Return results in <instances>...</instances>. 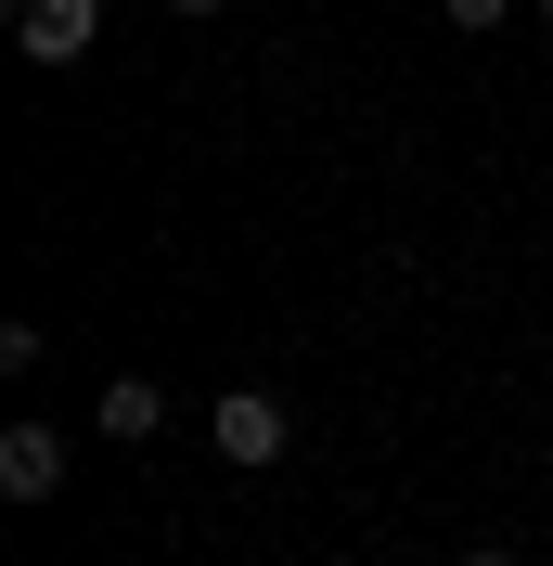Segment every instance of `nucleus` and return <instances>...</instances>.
<instances>
[{
  "label": "nucleus",
  "mask_w": 553,
  "mask_h": 566,
  "mask_svg": "<svg viewBox=\"0 0 553 566\" xmlns=\"http://www.w3.org/2000/svg\"><path fill=\"white\" fill-rule=\"evenodd\" d=\"M0 13H13V52L27 65H77L104 39V0H0Z\"/></svg>",
  "instance_id": "1"
},
{
  "label": "nucleus",
  "mask_w": 553,
  "mask_h": 566,
  "mask_svg": "<svg viewBox=\"0 0 553 566\" xmlns=\"http://www.w3.org/2000/svg\"><path fill=\"white\" fill-rule=\"evenodd\" d=\"M207 451H219V463H244V476H271V463H283V399L232 387V399L207 412Z\"/></svg>",
  "instance_id": "2"
},
{
  "label": "nucleus",
  "mask_w": 553,
  "mask_h": 566,
  "mask_svg": "<svg viewBox=\"0 0 553 566\" xmlns=\"http://www.w3.org/2000/svg\"><path fill=\"white\" fill-rule=\"evenodd\" d=\"M0 490H13V502L65 490V424H0Z\"/></svg>",
  "instance_id": "3"
},
{
  "label": "nucleus",
  "mask_w": 553,
  "mask_h": 566,
  "mask_svg": "<svg viewBox=\"0 0 553 566\" xmlns=\"http://www.w3.org/2000/svg\"><path fill=\"white\" fill-rule=\"evenodd\" d=\"M155 424H168V399L142 387V374H116L104 387V438H155Z\"/></svg>",
  "instance_id": "4"
},
{
  "label": "nucleus",
  "mask_w": 553,
  "mask_h": 566,
  "mask_svg": "<svg viewBox=\"0 0 553 566\" xmlns=\"http://www.w3.org/2000/svg\"><path fill=\"white\" fill-rule=\"evenodd\" d=\"M450 27H502V13H515V0H438Z\"/></svg>",
  "instance_id": "5"
},
{
  "label": "nucleus",
  "mask_w": 553,
  "mask_h": 566,
  "mask_svg": "<svg viewBox=\"0 0 553 566\" xmlns=\"http://www.w3.org/2000/svg\"><path fill=\"white\" fill-rule=\"evenodd\" d=\"M168 13H219V0H168Z\"/></svg>",
  "instance_id": "6"
},
{
  "label": "nucleus",
  "mask_w": 553,
  "mask_h": 566,
  "mask_svg": "<svg viewBox=\"0 0 553 566\" xmlns=\"http://www.w3.org/2000/svg\"><path fill=\"white\" fill-rule=\"evenodd\" d=\"M463 566H515V554H463Z\"/></svg>",
  "instance_id": "7"
},
{
  "label": "nucleus",
  "mask_w": 553,
  "mask_h": 566,
  "mask_svg": "<svg viewBox=\"0 0 553 566\" xmlns=\"http://www.w3.org/2000/svg\"><path fill=\"white\" fill-rule=\"evenodd\" d=\"M541 27H553V0H541Z\"/></svg>",
  "instance_id": "8"
}]
</instances>
